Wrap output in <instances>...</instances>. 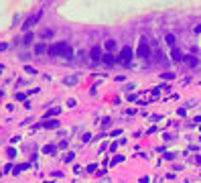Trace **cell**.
I'll return each instance as SVG.
<instances>
[{
    "label": "cell",
    "mask_w": 201,
    "mask_h": 183,
    "mask_svg": "<svg viewBox=\"0 0 201 183\" xmlns=\"http://www.w3.org/2000/svg\"><path fill=\"white\" fill-rule=\"evenodd\" d=\"M71 53H73L71 45H69V43H65V41L55 43L53 47H49V55H53V57H69Z\"/></svg>",
    "instance_id": "obj_1"
},
{
    "label": "cell",
    "mask_w": 201,
    "mask_h": 183,
    "mask_svg": "<svg viewBox=\"0 0 201 183\" xmlns=\"http://www.w3.org/2000/svg\"><path fill=\"white\" fill-rule=\"evenodd\" d=\"M136 55H138V57H144V59L152 55L150 45H148V41H146V39H140V45H138V49H136Z\"/></svg>",
    "instance_id": "obj_2"
},
{
    "label": "cell",
    "mask_w": 201,
    "mask_h": 183,
    "mask_svg": "<svg viewBox=\"0 0 201 183\" xmlns=\"http://www.w3.org/2000/svg\"><path fill=\"white\" fill-rule=\"evenodd\" d=\"M132 57H134V51L130 49V47H124L122 51H120V57H118V61H122V63H130L132 61Z\"/></svg>",
    "instance_id": "obj_3"
},
{
    "label": "cell",
    "mask_w": 201,
    "mask_h": 183,
    "mask_svg": "<svg viewBox=\"0 0 201 183\" xmlns=\"http://www.w3.org/2000/svg\"><path fill=\"white\" fill-rule=\"evenodd\" d=\"M39 20H41V10H39L37 14H33V16H29V18L25 20V25H22V31H29L31 27H35V25H37Z\"/></svg>",
    "instance_id": "obj_4"
},
{
    "label": "cell",
    "mask_w": 201,
    "mask_h": 183,
    "mask_svg": "<svg viewBox=\"0 0 201 183\" xmlns=\"http://www.w3.org/2000/svg\"><path fill=\"white\" fill-rule=\"evenodd\" d=\"M89 57H92V61H94V63H100V61H102V57H104V55H102V47H94L92 51H89Z\"/></svg>",
    "instance_id": "obj_5"
},
{
    "label": "cell",
    "mask_w": 201,
    "mask_h": 183,
    "mask_svg": "<svg viewBox=\"0 0 201 183\" xmlns=\"http://www.w3.org/2000/svg\"><path fill=\"white\" fill-rule=\"evenodd\" d=\"M102 61H104L106 65H114V63L118 61V57H114V55H112V53H106V55L102 57Z\"/></svg>",
    "instance_id": "obj_6"
},
{
    "label": "cell",
    "mask_w": 201,
    "mask_h": 183,
    "mask_svg": "<svg viewBox=\"0 0 201 183\" xmlns=\"http://www.w3.org/2000/svg\"><path fill=\"white\" fill-rule=\"evenodd\" d=\"M183 59H185V61H187V65H191V67H197V63H199V59H197V57H193V55H185Z\"/></svg>",
    "instance_id": "obj_7"
},
{
    "label": "cell",
    "mask_w": 201,
    "mask_h": 183,
    "mask_svg": "<svg viewBox=\"0 0 201 183\" xmlns=\"http://www.w3.org/2000/svg\"><path fill=\"white\" fill-rule=\"evenodd\" d=\"M29 167H31L29 163H20V165H16V167H14V171H12V173H16V175H18V173H22V171H27Z\"/></svg>",
    "instance_id": "obj_8"
},
{
    "label": "cell",
    "mask_w": 201,
    "mask_h": 183,
    "mask_svg": "<svg viewBox=\"0 0 201 183\" xmlns=\"http://www.w3.org/2000/svg\"><path fill=\"white\" fill-rule=\"evenodd\" d=\"M165 43L169 45V47H173V49H175V35L167 33V35H165Z\"/></svg>",
    "instance_id": "obj_9"
},
{
    "label": "cell",
    "mask_w": 201,
    "mask_h": 183,
    "mask_svg": "<svg viewBox=\"0 0 201 183\" xmlns=\"http://www.w3.org/2000/svg\"><path fill=\"white\" fill-rule=\"evenodd\" d=\"M171 57H173L175 61H183V53L179 51V49H173V51H171Z\"/></svg>",
    "instance_id": "obj_10"
},
{
    "label": "cell",
    "mask_w": 201,
    "mask_h": 183,
    "mask_svg": "<svg viewBox=\"0 0 201 183\" xmlns=\"http://www.w3.org/2000/svg\"><path fill=\"white\" fill-rule=\"evenodd\" d=\"M104 49H106V51H114V49H116V41H112V39L106 41V43H104Z\"/></svg>",
    "instance_id": "obj_11"
},
{
    "label": "cell",
    "mask_w": 201,
    "mask_h": 183,
    "mask_svg": "<svg viewBox=\"0 0 201 183\" xmlns=\"http://www.w3.org/2000/svg\"><path fill=\"white\" fill-rule=\"evenodd\" d=\"M43 126H45V128H57L59 122H57V120H47V122H43Z\"/></svg>",
    "instance_id": "obj_12"
},
{
    "label": "cell",
    "mask_w": 201,
    "mask_h": 183,
    "mask_svg": "<svg viewBox=\"0 0 201 183\" xmlns=\"http://www.w3.org/2000/svg\"><path fill=\"white\" fill-rule=\"evenodd\" d=\"M59 112H61L59 108H51V110H47V112H45V118H49V116H57Z\"/></svg>",
    "instance_id": "obj_13"
},
{
    "label": "cell",
    "mask_w": 201,
    "mask_h": 183,
    "mask_svg": "<svg viewBox=\"0 0 201 183\" xmlns=\"http://www.w3.org/2000/svg\"><path fill=\"white\" fill-rule=\"evenodd\" d=\"M31 43H33V33H27L22 37V45H31Z\"/></svg>",
    "instance_id": "obj_14"
},
{
    "label": "cell",
    "mask_w": 201,
    "mask_h": 183,
    "mask_svg": "<svg viewBox=\"0 0 201 183\" xmlns=\"http://www.w3.org/2000/svg\"><path fill=\"white\" fill-rule=\"evenodd\" d=\"M45 51H49V49H47V47H45V45H43V43H39V45H37V47H35V53H37V55H39V53H45Z\"/></svg>",
    "instance_id": "obj_15"
},
{
    "label": "cell",
    "mask_w": 201,
    "mask_h": 183,
    "mask_svg": "<svg viewBox=\"0 0 201 183\" xmlns=\"http://www.w3.org/2000/svg\"><path fill=\"white\" fill-rule=\"evenodd\" d=\"M73 159H75V155H73V153H67V155L63 157V161H65V163H71Z\"/></svg>",
    "instance_id": "obj_16"
},
{
    "label": "cell",
    "mask_w": 201,
    "mask_h": 183,
    "mask_svg": "<svg viewBox=\"0 0 201 183\" xmlns=\"http://www.w3.org/2000/svg\"><path fill=\"white\" fill-rule=\"evenodd\" d=\"M55 151H57V147H53V145H47L43 149V153H55Z\"/></svg>",
    "instance_id": "obj_17"
},
{
    "label": "cell",
    "mask_w": 201,
    "mask_h": 183,
    "mask_svg": "<svg viewBox=\"0 0 201 183\" xmlns=\"http://www.w3.org/2000/svg\"><path fill=\"white\" fill-rule=\"evenodd\" d=\"M25 71H27V73H31V75H35V73H39V71L35 69V67H31V65H27V67H25Z\"/></svg>",
    "instance_id": "obj_18"
},
{
    "label": "cell",
    "mask_w": 201,
    "mask_h": 183,
    "mask_svg": "<svg viewBox=\"0 0 201 183\" xmlns=\"http://www.w3.org/2000/svg\"><path fill=\"white\" fill-rule=\"evenodd\" d=\"M81 141H83V143H89V141H92V134H89V132H85V134L81 136Z\"/></svg>",
    "instance_id": "obj_19"
},
{
    "label": "cell",
    "mask_w": 201,
    "mask_h": 183,
    "mask_svg": "<svg viewBox=\"0 0 201 183\" xmlns=\"http://www.w3.org/2000/svg\"><path fill=\"white\" fill-rule=\"evenodd\" d=\"M6 155H8V157H10V159H12V157H14V155H16V151H14V149H12V147H8V151H6Z\"/></svg>",
    "instance_id": "obj_20"
},
{
    "label": "cell",
    "mask_w": 201,
    "mask_h": 183,
    "mask_svg": "<svg viewBox=\"0 0 201 183\" xmlns=\"http://www.w3.org/2000/svg\"><path fill=\"white\" fill-rule=\"evenodd\" d=\"M122 161V157H114V159H112V165H116V163H120Z\"/></svg>",
    "instance_id": "obj_21"
},
{
    "label": "cell",
    "mask_w": 201,
    "mask_h": 183,
    "mask_svg": "<svg viewBox=\"0 0 201 183\" xmlns=\"http://www.w3.org/2000/svg\"><path fill=\"white\" fill-rule=\"evenodd\" d=\"M163 77H165V79H173V77H175V73H163Z\"/></svg>",
    "instance_id": "obj_22"
},
{
    "label": "cell",
    "mask_w": 201,
    "mask_h": 183,
    "mask_svg": "<svg viewBox=\"0 0 201 183\" xmlns=\"http://www.w3.org/2000/svg\"><path fill=\"white\" fill-rule=\"evenodd\" d=\"M140 183H148V177H142V179H140Z\"/></svg>",
    "instance_id": "obj_23"
},
{
    "label": "cell",
    "mask_w": 201,
    "mask_h": 183,
    "mask_svg": "<svg viewBox=\"0 0 201 183\" xmlns=\"http://www.w3.org/2000/svg\"><path fill=\"white\" fill-rule=\"evenodd\" d=\"M2 69H4V67H2V65H0V73H2Z\"/></svg>",
    "instance_id": "obj_24"
}]
</instances>
